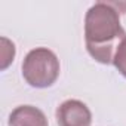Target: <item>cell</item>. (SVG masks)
Segmentation results:
<instances>
[{"label": "cell", "mask_w": 126, "mask_h": 126, "mask_svg": "<svg viewBox=\"0 0 126 126\" xmlns=\"http://www.w3.org/2000/svg\"><path fill=\"white\" fill-rule=\"evenodd\" d=\"M126 39L119 11L111 3L98 2L85 16V43L89 55L101 64H113L117 45Z\"/></svg>", "instance_id": "cell-1"}, {"label": "cell", "mask_w": 126, "mask_h": 126, "mask_svg": "<svg viewBox=\"0 0 126 126\" xmlns=\"http://www.w3.org/2000/svg\"><path fill=\"white\" fill-rule=\"evenodd\" d=\"M22 76L33 88H49L59 76V59L47 47H36L22 62Z\"/></svg>", "instance_id": "cell-2"}, {"label": "cell", "mask_w": 126, "mask_h": 126, "mask_svg": "<svg viewBox=\"0 0 126 126\" xmlns=\"http://www.w3.org/2000/svg\"><path fill=\"white\" fill-rule=\"evenodd\" d=\"M56 122L59 126H91L92 113L85 102L67 99L56 108Z\"/></svg>", "instance_id": "cell-3"}, {"label": "cell", "mask_w": 126, "mask_h": 126, "mask_svg": "<svg viewBox=\"0 0 126 126\" xmlns=\"http://www.w3.org/2000/svg\"><path fill=\"white\" fill-rule=\"evenodd\" d=\"M9 126H49L42 110L33 105H19L9 116Z\"/></svg>", "instance_id": "cell-4"}, {"label": "cell", "mask_w": 126, "mask_h": 126, "mask_svg": "<svg viewBox=\"0 0 126 126\" xmlns=\"http://www.w3.org/2000/svg\"><path fill=\"white\" fill-rule=\"evenodd\" d=\"M113 64L119 70V73L123 77H126V39H123L117 45L114 56H113Z\"/></svg>", "instance_id": "cell-5"}, {"label": "cell", "mask_w": 126, "mask_h": 126, "mask_svg": "<svg viewBox=\"0 0 126 126\" xmlns=\"http://www.w3.org/2000/svg\"><path fill=\"white\" fill-rule=\"evenodd\" d=\"M2 43H3V62H2V70H5L11 61H14V56H15V46L14 43H11L8 39H2Z\"/></svg>", "instance_id": "cell-6"}]
</instances>
